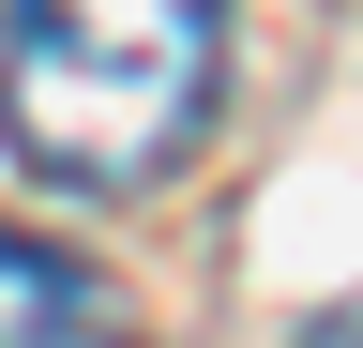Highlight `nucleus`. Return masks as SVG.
I'll use <instances>...</instances> for the list:
<instances>
[{
  "label": "nucleus",
  "instance_id": "1",
  "mask_svg": "<svg viewBox=\"0 0 363 348\" xmlns=\"http://www.w3.org/2000/svg\"><path fill=\"white\" fill-rule=\"evenodd\" d=\"M227 0H0V137L61 197H152L212 137Z\"/></svg>",
  "mask_w": 363,
  "mask_h": 348
},
{
  "label": "nucleus",
  "instance_id": "3",
  "mask_svg": "<svg viewBox=\"0 0 363 348\" xmlns=\"http://www.w3.org/2000/svg\"><path fill=\"white\" fill-rule=\"evenodd\" d=\"M303 348H363V318H318V333H303Z\"/></svg>",
  "mask_w": 363,
  "mask_h": 348
},
{
  "label": "nucleus",
  "instance_id": "2",
  "mask_svg": "<svg viewBox=\"0 0 363 348\" xmlns=\"http://www.w3.org/2000/svg\"><path fill=\"white\" fill-rule=\"evenodd\" d=\"M0 348H121V288L61 242L0 228Z\"/></svg>",
  "mask_w": 363,
  "mask_h": 348
}]
</instances>
